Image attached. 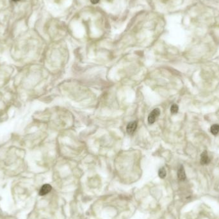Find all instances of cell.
I'll use <instances>...</instances> for the list:
<instances>
[{
    "mask_svg": "<svg viewBox=\"0 0 219 219\" xmlns=\"http://www.w3.org/2000/svg\"><path fill=\"white\" fill-rule=\"evenodd\" d=\"M158 175H159L160 177L161 178V179L165 178L166 175H167V172H166L165 169L164 167L161 168V169L159 170V171H158Z\"/></svg>",
    "mask_w": 219,
    "mask_h": 219,
    "instance_id": "7",
    "label": "cell"
},
{
    "mask_svg": "<svg viewBox=\"0 0 219 219\" xmlns=\"http://www.w3.org/2000/svg\"><path fill=\"white\" fill-rule=\"evenodd\" d=\"M177 177H178V179L180 181H184L186 179V174L185 172H184V167H183V165H181L179 167V169H178V171H177Z\"/></svg>",
    "mask_w": 219,
    "mask_h": 219,
    "instance_id": "5",
    "label": "cell"
},
{
    "mask_svg": "<svg viewBox=\"0 0 219 219\" xmlns=\"http://www.w3.org/2000/svg\"><path fill=\"white\" fill-rule=\"evenodd\" d=\"M13 1H15V2H17V1H19L21 0H12Z\"/></svg>",
    "mask_w": 219,
    "mask_h": 219,
    "instance_id": "10",
    "label": "cell"
},
{
    "mask_svg": "<svg viewBox=\"0 0 219 219\" xmlns=\"http://www.w3.org/2000/svg\"><path fill=\"white\" fill-rule=\"evenodd\" d=\"M160 114V110L159 108H155L154 109L152 112H150V114L148 116V122L149 124H152L154 123L156 119L159 117Z\"/></svg>",
    "mask_w": 219,
    "mask_h": 219,
    "instance_id": "1",
    "label": "cell"
},
{
    "mask_svg": "<svg viewBox=\"0 0 219 219\" xmlns=\"http://www.w3.org/2000/svg\"><path fill=\"white\" fill-rule=\"evenodd\" d=\"M178 110H179V108H178V106L176 104H174L171 106V112L172 114H177V112H178Z\"/></svg>",
    "mask_w": 219,
    "mask_h": 219,
    "instance_id": "8",
    "label": "cell"
},
{
    "mask_svg": "<svg viewBox=\"0 0 219 219\" xmlns=\"http://www.w3.org/2000/svg\"><path fill=\"white\" fill-rule=\"evenodd\" d=\"M92 4H97L99 3V0H90Z\"/></svg>",
    "mask_w": 219,
    "mask_h": 219,
    "instance_id": "9",
    "label": "cell"
},
{
    "mask_svg": "<svg viewBox=\"0 0 219 219\" xmlns=\"http://www.w3.org/2000/svg\"><path fill=\"white\" fill-rule=\"evenodd\" d=\"M210 162V159L206 151H204L201 156V163L202 165H207Z\"/></svg>",
    "mask_w": 219,
    "mask_h": 219,
    "instance_id": "4",
    "label": "cell"
},
{
    "mask_svg": "<svg viewBox=\"0 0 219 219\" xmlns=\"http://www.w3.org/2000/svg\"><path fill=\"white\" fill-rule=\"evenodd\" d=\"M51 189V186L48 184H46L41 187L40 191H39V194H40V196H45L50 192Z\"/></svg>",
    "mask_w": 219,
    "mask_h": 219,
    "instance_id": "3",
    "label": "cell"
},
{
    "mask_svg": "<svg viewBox=\"0 0 219 219\" xmlns=\"http://www.w3.org/2000/svg\"><path fill=\"white\" fill-rule=\"evenodd\" d=\"M210 131L211 133L213 134V135H216L217 134H218V133L219 132V124H213V125L210 128Z\"/></svg>",
    "mask_w": 219,
    "mask_h": 219,
    "instance_id": "6",
    "label": "cell"
},
{
    "mask_svg": "<svg viewBox=\"0 0 219 219\" xmlns=\"http://www.w3.org/2000/svg\"><path fill=\"white\" fill-rule=\"evenodd\" d=\"M137 127V122L133 121V122H129V124H127V127H126L127 133L129 135H132L136 131Z\"/></svg>",
    "mask_w": 219,
    "mask_h": 219,
    "instance_id": "2",
    "label": "cell"
}]
</instances>
